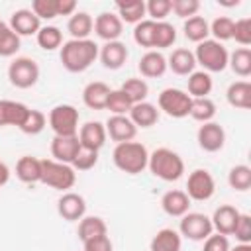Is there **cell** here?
I'll return each instance as SVG.
<instances>
[{
  "mask_svg": "<svg viewBox=\"0 0 251 251\" xmlns=\"http://www.w3.org/2000/svg\"><path fill=\"white\" fill-rule=\"evenodd\" d=\"M100 47L92 39H69L63 41L59 59L69 73H84L96 59Z\"/></svg>",
  "mask_w": 251,
  "mask_h": 251,
  "instance_id": "obj_1",
  "label": "cell"
},
{
  "mask_svg": "<svg viewBox=\"0 0 251 251\" xmlns=\"http://www.w3.org/2000/svg\"><path fill=\"white\" fill-rule=\"evenodd\" d=\"M112 161H114L116 169H120L126 175H139L147 169L149 151L139 141L116 143V147L112 151Z\"/></svg>",
  "mask_w": 251,
  "mask_h": 251,
  "instance_id": "obj_2",
  "label": "cell"
},
{
  "mask_svg": "<svg viewBox=\"0 0 251 251\" xmlns=\"http://www.w3.org/2000/svg\"><path fill=\"white\" fill-rule=\"evenodd\" d=\"M147 169L151 171L153 176L165 182H175L184 175V161L176 151L169 147H159L149 153Z\"/></svg>",
  "mask_w": 251,
  "mask_h": 251,
  "instance_id": "obj_3",
  "label": "cell"
},
{
  "mask_svg": "<svg viewBox=\"0 0 251 251\" xmlns=\"http://www.w3.org/2000/svg\"><path fill=\"white\" fill-rule=\"evenodd\" d=\"M192 53H194L196 65H200L202 71L206 73H222L227 67V59H229L227 49L224 47V43L212 37L200 41Z\"/></svg>",
  "mask_w": 251,
  "mask_h": 251,
  "instance_id": "obj_4",
  "label": "cell"
},
{
  "mask_svg": "<svg viewBox=\"0 0 251 251\" xmlns=\"http://www.w3.org/2000/svg\"><path fill=\"white\" fill-rule=\"evenodd\" d=\"M41 182L49 188L69 192V188H73L76 182V171L71 165L55 159H41Z\"/></svg>",
  "mask_w": 251,
  "mask_h": 251,
  "instance_id": "obj_5",
  "label": "cell"
},
{
  "mask_svg": "<svg viewBox=\"0 0 251 251\" xmlns=\"http://www.w3.org/2000/svg\"><path fill=\"white\" fill-rule=\"evenodd\" d=\"M39 65L31 57H16L8 65V80L16 88H31L39 80Z\"/></svg>",
  "mask_w": 251,
  "mask_h": 251,
  "instance_id": "obj_6",
  "label": "cell"
},
{
  "mask_svg": "<svg viewBox=\"0 0 251 251\" xmlns=\"http://www.w3.org/2000/svg\"><path fill=\"white\" fill-rule=\"evenodd\" d=\"M190 104H192V98L188 96L186 90H180V88H163L159 92V98H157V106L161 112H165L169 118H186L190 114Z\"/></svg>",
  "mask_w": 251,
  "mask_h": 251,
  "instance_id": "obj_7",
  "label": "cell"
},
{
  "mask_svg": "<svg viewBox=\"0 0 251 251\" xmlns=\"http://www.w3.org/2000/svg\"><path fill=\"white\" fill-rule=\"evenodd\" d=\"M80 114L73 104H57L49 112V127L55 135H76Z\"/></svg>",
  "mask_w": 251,
  "mask_h": 251,
  "instance_id": "obj_8",
  "label": "cell"
},
{
  "mask_svg": "<svg viewBox=\"0 0 251 251\" xmlns=\"http://www.w3.org/2000/svg\"><path fill=\"white\" fill-rule=\"evenodd\" d=\"M178 233L180 237H186L190 241H204L208 235L214 233L212 220L202 212H188L180 218Z\"/></svg>",
  "mask_w": 251,
  "mask_h": 251,
  "instance_id": "obj_9",
  "label": "cell"
},
{
  "mask_svg": "<svg viewBox=\"0 0 251 251\" xmlns=\"http://www.w3.org/2000/svg\"><path fill=\"white\" fill-rule=\"evenodd\" d=\"M186 196L194 202H206L214 196L216 192V180L212 176L210 171L206 169H194L190 175H188V180H186Z\"/></svg>",
  "mask_w": 251,
  "mask_h": 251,
  "instance_id": "obj_10",
  "label": "cell"
},
{
  "mask_svg": "<svg viewBox=\"0 0 251 251\" xmlns=\"http://www.w3.org/2000/svg\"><path fill=\"white\" fill-rule=\"evenodd\" d=\"M196 141L202 151L206 153H218L226 145V129L218 122H206L196 131Z\"/></svg>",
  "mask_w": 251,
  "mask_h": 251,
  "instance_id": "obj_11",
  "label": "cell"
},
{
  "mask_svg": "<svg viewBox=\"0 0 251 251\" xmlns=\"http://www.w3.org/2000/svg\"><path fill=\"white\" fill-rule=\"evenodd\" d=\"M57 214L65 222H80L86 216V200L78 192H63L57 200Z\"/></svg>",
  "mask_w": 251,
  "mask_h": 251,
  "instance_id": "obj_12",
  "label": "cell"
},
{
  "mask_svg": "<svg viewBox=\"0 0 251 251\" xmlns=\"http://www.w3.org/2000/svg\"><path fill=\"white\" fill-rule=\"evenodd\" d=\"M98 57H100V63H102L104 69L118 71V69H122L126 65V61L129 57V51H127V45L118 39V41L104 43L100 47V51H98Z\"/></svg>",
  "mask_w": 251,
  "mask_h": 251,
  "instance_id": "obj_13",
  "label": "cell"
},
{
  "mask_svg": "<svg viewBox=\"0 0 251 251\" xmlns=\"http://www.w3.org/2000/svg\"><path fill=\"white\" fill-rule=\"evenodd\" d=\"M78 141H80V147L84 149H92V151H100L104 145H106V127L102 122H86L78 127V133H76Z\"/></svg>",
  "mask_w": 251,
  "mask_h": 251,
  "instance_id": "obj_14",
  "label": "cell"
},
{
  "mask_svg": "<svg viewBox=\"0 0 251 251\" xmlns=\"http://www.w3.org/2000/svg\"><path fill=\"white\" fill-rule=\"evenodd\" d=\"M122 31H124V24H122V20L114 12H102V14L96 16V20H94V33L100 39H104V43L118 41Z\"/></svg>",
  "mask_w": 251,
  "mask_h": 251,
  "instance_id": "obj_15",
  "label": "cell"
},
{
  "mask_svg": "<svg viewBox=\"0 0 251 251\" xmlns=\"http://www.w3.org/2000/svg\"><path fill=\"white\" fill-rule=\"evenodd\" d=\"M104 127H106V135L116 143L133 141L137 135V127L127 116H110Z\"/></svg>",
  "mask_w": 251,
  "mask_h": 251,
  "instance_id": "obj_16",
  "label": "cell"
},
{
  "mask_svg": "<svg viewBox=\"0 0 251 251\" xmlns=\"http://www.w3.org/2000/svg\"><path fill=\"white\" fill-rule=\"evenodd\" d=\"M80 151V141L76 135H53L51 141V157L59 163L71 165L76 153Z\"/></svg>",
  "mask_w": 251,
  "mask_h": 251,
  "instance_id": "obj_17",
  "label": "cell"
},
{
  "mask_svg": "<svg viewBox=\"0 0 251 251\" xmlns=\"http://www.w3.org/2000/svg\"><path fill=\"white\" fill-rule=\"evenodd\" d=\"M12 31H16L20 37L25 35H37V31L41 29V20L29 10V8H20L10 16V24Z\"/></svg>",
  "mask_w": 251,
  "mask_h": 251,
  "instance_id": "obj_18",
  "label": "cell"
},
{
  "mask_svg": "<svg viewBox=\"0 0 251 251\" xmlns=\"http://www.w3.org/2000/svg\"><path fill=\"white\" fill-rule=\"evenodd\" d=\"M241 212L231 206V204H222L220 208L214 210L212 214V227L216 233H222V235H233V229L237 226V220H239Z\"/></svg>",
  "mask_w": 251,
  "mask_h": 251,
  "instance_id": "obj_19",
  "label": "cell"
},
{
  "mask_svg": "<svg viewBox=\"0 0 251 251\" xmlns=\"http://www.w3.org/2000/svg\"><path fill=\"white\" fill-rule=\"evenodd\" d=\"M190 198L186 196L184 190H178V188H173V190H167L161 198V208L167 216L171 218H182L184 214L190 212Z\"/></svg>",
  "mask_w": 251,
  "mask_h": 251,
  "instance_id": "obj_20",
  "label": "cell"
},
{
  "mask_svg": "<svg viewBox=\"0 0 251 251\" xmlns=\"http://www.w3.org/2000/svg\"><path fill=\"white\" fill-rule=\"evenodd\" d=\"M137 69H139L141 76H145V78H159L167 73V57L161 51L151 49V51L143 53V57L137 63Z\"/></svg>",
  "mask_w": 251,
  "mask_h": 251,
  "instance_id": "obj_21",
  "label": "cell"
},
{
  "mask_svg": "<svg viewBox=\"0 0 251 251\" xmlns=\"http://www.w3.org/2000/svg\"><path fill=\"white\" fill-rule=\"evenodd\" d=\"M167 69H171L178 76H188L190 73L196 71L194 53L190 49H184V47L173 49V53L167 57Z\"/></svg>",
  "mask_w": 251,
  "mask_h": 251,
  "instance_id": "obj_22",
  "label": "cell"
},
{
  "mask_svg": "<svg viewBox=\"0 0 251 251\" xmlns=\"http://www.w3.org/2000/svg\"><path fill=\"white\" fill-rule=\"evenodd\" d=\"M110 86L102 80H92L82 90V102L90 110H106V102L110 96Z\"/></svg>",
  "mask_w": 251,
  "mask_h": 251,
  "instance_id": "obj_23",
  "label": "cell"
},
{
  "mask_svg": "<svg viewBox=\"0 0 251 251\" xmlns=\"http://www.w3.org/2000/svg\"><path fill=\"white\" fill-rule=\"evenodd\" d=\"M29 108L24 102L16 100H0V127L4 126H16L20 127L24 118L27 116Z\"/></svg>",
  "mask_w": 251,
  "mask_h": 251,
  "instance_id": "obj_24",
  "label": "cell"
},
{
  "mask_svg": "<svg viewBox=\"0 0 251 251\" xmlns=\"http://www.w3.org/2000/svg\"><path fill=\"white\" fill-rule=\"evenodd\" d=\"M127 118L133 122L135 127H151L159 120V108L155 104L147 102V100L145 102H137V104L131 106Z\"/></svg>",
  "mask_w": 251,
  "mask_h": 251,
  "instance_id": "obj_25",
  "label": "cell"
},
{
  "mask_svg": "<svg viewBox=\"0 0 251 251\" xmlns=\"http://www.w3.org/2000/svg\"><path fill=\"white\" fill-rule=\"evenodd\" d=\"M16 176L25 184L41 182V159L24 155L16 163Z\"/></svg>",
  "mask_w": 251,
  "mask_h": 251,
  "instance_id": "obj_26",
  "label": "cell"
},
{
  "mask_svg": "<svg viewBox=\"0 0 251 251\" xmlns=\"http://www.w3.org/2000/svg\"><path fill=\"white\" fill-rule=\"evenodd\" d=\"M180 249H182V237L173 227L159 229L149 243V251H180Z\"/></svg>",
  "mask_w": 251,
  "mask_h": 251,
  "instance_id": "obj_27",
  "label": "cell"
},
{
  "mask_svg": "<svg viewBox=\"0 0 251 251\" xmlns=\"http://www.w3.org/2000/svg\"><path fill=\"white\" fill-rule=\"evenodd\" d=\"M227 104L239 110H249L251 108V82L249 80H235L227 86L226 90Z\"/></svg>",
  "mask_w": 251,
  "mask_h": 251,
  "instance_id": "obj_28",
  "label": "cell"
},
{
  "mask_svg": "<svg viewBox=\"0 0 251 251\" xmlns=\"http://www.w3.org/2000/svg\"><path fill=\"white\" fill-rule=\"evenodd\" d=\"M94 29V20L88 12H75L67 22V31L71 39H88Z\"/></svg>",
  "mask_w": 251,
  "mask_h": 251,
  "instance_id": "obj_29",
  "label": "cell"
},
{
  "mask_svg": "<svg viewBox=\"0 0 251 251\" xmlns=\"http://www.w3.org/2000/svg\"><path fill=\"white\" fill-rule=\"evenodd\" d=\"M186 92L190 98H208V94L212 92L214 88V80L210 76V73L206 71H194L188 75V80H186Z\"/></svg>",
  "mask_w": 251,
  "mask_h": 251,
  "instance_id": "obj_30",
  "label": "cell"
},
{
  "mask_svg": "<svg viewBox=\"0 0 251 251\" xmlns=\"http://www.w3.org/2000/svg\"><path fill=\"white\" fill-rule=\"evenodd\" d=\"M116 16L122 20V24H139L145 16V2L143 0H126L116 2Z\"/></svg>",
  "mask_w": 251,
  "mask_h": 251,
  "instance_id": "obj_31",
  "label": "cell"
},
{
  "mask_svg": "<svg viewBox=\"0 0 251 251\" xmlns=\"http://www.w3.org/2000/svg\"><path fill=\"white\" fill-rule=\"evenodd\" d=\"M182 31H184V37H186L188 41H192V43L198 45L200 41H204V39L210 37V24H208V20L202 18V16H192V18L184 20Z\"/></svg>",
  "mask_w": 251,
  "mask_h": 251,
  "instance_id": "obj_32",
  "label": "cell"
},
{
  "mask_svg": "<svg viewBox=\"0 0 251 251\" xmlns=\"http://www.w3.org/2000/svg\"><path fill=\"white\" fill-rule=\"evenodd\" d=\"M108 233V226L106 222L100 218V216H84L80 222H78V229H76V235L78 239L84 243L92 237H98V235H106Z\"/></svg>",
  "mask_w": 251,
  "mask_h": 251,
  "instance_id": "obj_33",
  "label": "cell"
},
{
  "mask_svg": "<svg viewBox=\"0 0 251 251\" xmlns=\"http://www.w3.org/2000/svg\"><path fill=\"white\" fill-rule=\"evenodd\" d=\"M227 67L241 78H247L251 75V49L249 47H237L233 53H229Z\"/></svg>",
  "mask_w": 251,
  "mask_h": 251,
  "instance_id": "obj_34",
  "label": "cell"
},
{
  "mask_svg": "<svg viewBox=\"0 0 251 251\" xmlns=\"http://www.w3.org/2000/svg\"><path fill=\"white\" fill-rule=\"evenodd\" d=\"M22 47V39L8 24L0 20V57H14Z\"/></svg>",
  "mask_w": 251,
  "mask_h": 251,
  "instance_id": "obj_35",
  "label": "cell"
},
{
  "mask_svg": "<svg viewBox=\"0 0 251 251\" xmlns=\"http://www.w3.org/2000/svg\"><path fill=\"white\" fill-rule=\"evenodd\" d=\"M35 39L43 51H55V49H61L63 45V31L57 25H41Z\"/></svg>",
  "mask_w": 251,
  "mask_h": 251,
  "instance_id": "obj_36",
  "label": "cell"
},
{
  "mask_svg": "<svg viewBox=\"0 0 251 251\" xmlns=\"http://www.w3.org/2000/svg\"><path fill=\"white\" fill-rule=\"evenodd\" d=\"M192 120L200 122V124H206V122H214V116H216V104L212 98H192V104H190V114H188Z\"/></svg>",
  "mask_w": 251,
  "mask_h": 251,
  "instance_id": "obj_37",
  "label": "cell"
},
{
  "mask_svg": "<svg viewBox=\"0 0 251 251\" xmlns=\"http://www.w3.org/2000/svg\"><path fill=\"white\" fill-rule=\"evenodd\" d=\"M176 41V29L169 22H155V37H153V49L161 51L167 47H173Z\"/></svg>",
  "mask_w": 251,
  "mask_h": 251,
  "instance_id": "obj_38",
  "label": "cell"
},
{
  "mask_svg": "<svg viewBox=\"0 0 251 251\" xmlns=\"http://www.w3.org/2000/svg\"><path fill=\"white\" fill-rule=\"evenodd\" d=\"M120 90L129 98V102H131V104L145 102V100H147V96H149V84H147L143 78H135V76L127 78V80L120 86Z\"/></svg>",
  "mask_w": 251,
  "mask_h": 251,
  "instance_id": "obj_39",
  "label": "cell"
},
{
  "mask_svg": "<svg viewBox=\"0 0 251 251\" xmlns=\"http://www.w3.org/2000/svg\"><path fill=\"white\" fill-rule=\"evenodd\" d=\"M227 184L237 190V192H245L251 188V167L249 165H235L229 169L227 173Z\"/></svg>",
  "mask_w": 251,
  "mask_h": 251,
  "instance_id": "obj_40",
  "label": "cell"
},
{
  "mask_svg": "<svg viewBox=\"0 0 251 251\" xmlns=\"http://www.w3.org/2000/svg\"><path fill=\"white\" fill-rule=\"evenodd\" d=\"M153 37H155V22L153 20H141L139 24H135L133 27V41L139 47L145 49H153Z\"/></svg>",
  "mask_w": 251,
  "mask_h": 251,
  "instance_id": "obj_41",
  "label": "cell"
},
{
  "mask_svg": "<svg viewBox=\"0 0 251 251\" xmlns=\"http://www.w3.org/2000/svg\"><path fill=\"white\" fill-rule=\"evenodd\" d=\"M45 126H47L45 114H43L41 110L29 108L27 116L24 118V122H22V126H20V131H24L25 135H37V133H41V131L45 129Z\"/></svg>",
  "mask_w": 251,
  "mask_h": 251,
  "instance_id": "obj_42",
  "label": "cell"
},
{
  "mask_svg": "<svg viewBox=\"0 0 251 251\" xmlns=\"http://www.w3.org/2000/svg\"><path fill=\"white\" fill-rule=\"evenodd\" d=\"M131 106L133 104L129 102V98L120 88L110 90V96H108V102H106V110H110L112 116H127Z\"/></svg>",
  "mask_w": 251,
  "mask_h": 251,
  "instance_id": "obj_43",
  "label": "cell"
},
{
  "mask_svg": "<svg viewBox=\"0 0 251 251\" xmlns=\"http://www.w3.org/2000/svg\"><path fill=\"white\" fill-rule=\"evenodd\" d=\"M210 35H212V39H216L220 43L231 39V35H233V20L227 18V16H218L210 24Z\"/></svg>",
  "mask_w": 251,
  "mask_h": 251,
  "instance_id": "obj_44",
  "label": "cell"
},
{
  "mask_svg": "<svg viewBox=\"0 0 251 251\" xmlns=\"http://www.w3.org/2000/svg\"><path fill=\"white\" fill-rule=\"evenodd\" d=\"M145 14L153 22H165L171 14V0H149L145 2Z\"/></svg>",
  "mask_w": 251,
  "mask_h": 251,
  "instance_id": "obj_45",
  "label": "cell"
},
{
  "mask_svg": "<svg viewBox=\"0 0 251 251\" xmlns=\"http://www.w3.org/2000/svg\"><path fill=\"white\" fill-rule=\"evenodd\" d=\"M96 163H98V151L80 147V151H78L76 157L73 159L71 167H73L75 171H90V169L96 167Z\"/></svg>",
  "mask_w": 251,
  "mask_h": 251,
  "instance_id": "obj_46",
  "label": "cell"
},
{
  "mask_svg": "<svg viewBox=\"0 0 251 251\" xmlns=\"http://www.w3.org/2000/svg\"><path fill=\"white\" fill-rule=\"evenodd\" d=\"M231 39H235V43H239L241 47H249L251 45V18H241V20L233 22Z\"/></svg>",
  "mask_w": 251,
  "mask_h": 251,
  "instance_id": "obj_47",
  "label": "cell"
},
{
  "mask_svg": "<svg viewBox=\"0 0 251 251\" xmlns=\"http://www.w3.org/2000/svg\"><path fill=\"white\" fill-rule=\"evenodd\" d=\"M198 10H200L198 0H171V12H175L182 20L198 16Z\"/></svg>",
  "mask_w": 251,
  "mask_h": 251,
  "instance_id": "obj_48",
  "label": "cell"
},
{
  "mask_svg": "<svg viewBox=\"0 0 251 251\" xmlns=\"http://www.w3.org/2000/svg\"><path fill=\"white\" fill-rule=\"evenodd\" d=\"M29 10L39 20H53L57 18V0H33Z\"/></svg>",
  "mask_w": 251,
  "mask_h": 251,
  "instance_id": "obj_49",
  "label": "cell"
},
{
  "mask_svg": "<svg viewBox=\"0 0 251 251\" xmlns=\"http://www.w3.org/2000/svg\"><path fill=\"white\" fill-rule=\"evenodd\" d=\"M233 235L239 243H251V216L241 214L237 220V226L233 229Z\"/></svg>",
  "mask_w": 251,
  "mask_h": 251,
  "instance_id": "obj_50",
  "label": "cell"
},
{
  "mask_svg": "<svg viewBox=\"0 0 251 251\" xmlns=\"http://www.w3.org/2000/svg\"><path fill=\"white\" fill-rule=\"evenodd\" d=\"M229 239L227 235H222V233H212L204 239V247L202 251H229Z\"/></svg>",
  "mask_w": 251,
  "mask_h": 251,
  "instance_id": "obj_51",
  "label": "cell"
},
{
  "mask_svg": "<svg viewBox=\"0 0 251 251\" xmlns=\"http://www.w3.org/2000/svg\"><path fill=\"white\" fill-rule=\"evenodd\" d=\"M82 251H114V243L106 233V235H98V237H92V239L84 241Z\"/></svg>",
  "mask_w": 251,
  "mask_h": 251,
  "instance_id": "obj_52",
  "label": "cell"
},
{
  "mask_svg": "<svg viewBox=\"0 0 251 251\" xmlns=\"http://www.w3.org/2000/svg\"><path fill=\"white\" fill-rule=\"evenodd\" d=\"M76 12L75 0H57V16H73Z\"/></svg>",
  "mask_w": 251,
  "mask_h": 251,
  "instance_id": "obj_53",
  "label": "cell"
},
{
  "mask_svg": "<svg viewBox=\"0 0 251 251\" xmlns=\"http://www.w3.org/2000/svg\"><path fill=\"white\" fill-rule=\"evenodd\" d=\"M10 167L4 163V161H0V186H4L8 180H10Z\"/></svg>",
  "mask_w": 251,
  "mask_h": 251,
  "instance_id": "obj_54",
  "label": "cell"
},
{
  "mask_svg": "<svg viewBox=\"0 0 251 251\" xmlns=\"http://www.w3.org/2000/svg\"><path fill=\"white\" fill-rule=\"evenodd\" d=\"M229 251H251V243H237L235 247H229Z\"/></svg>",
  "mask_w": 251,
  "mask_h": 251,
  "instance_id": "obj_55",
  "label": "cell"
},
{
  "mask_svg": "<svg viewBox=\"0 0 251 251\" xmlns=\"http://www.w3.org/2000/svg\"><path fill=\"white\" fill-rule=\"evenodd\" d=\"M0 188H2V186H0Z\"/></svg>",
  "mask_w": 251,
  "mask_h": 251,
  "instance_id": "obj_56",
  "label": "cell"
}]
</instances>
